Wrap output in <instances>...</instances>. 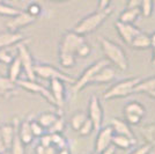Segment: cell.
<instances>
[{
    "label": "cell",
    "instance_id": "9f6ffc18",
    "mask_svg": "<svg viewBox=\"0 0 155 154\" xmlns=\"http://www.w3.org/2000/svg\"><path fill=\"white\" fill-rule=\"evenodd\" d=\"M0 2H4V0H0Z\"/></svg>",
    "mask_w": 155,
    "mask_h": 154
},
{
    "label": "cell",
    "instance_id": "816d5d0a",
    "mask_svg": "<svg viewBox=\"0 0 155 154\" xmlns=\"http://www.w3.org/2000/svg\"><path fill=\"white\" fill-rule=\"evenodd\" d=\"M153 49V57H152V64L155 66V48H152Z\"/></svg>",
    "mask_w": 155,
    "mask_h": 154
},
{
    "label": "cell",
    "instance_id": "7402d4cb",
    "mask_svg": "<svg viewBox=\"0 0 155 154\" xmlns=\"http://www.w3.org/2000/svg\"><path fill=\"white\" fill-rule=\"evenodd\" d=\"M21 71H22V64H21V60H20L19 56H16L15 58H13V60L11 62V64H8L7 77L9 78L13 82H16L19 80Z\"/></svg>",
    "mask_w": 155,
    "mask_h": 154
},
{
    "label": "cell",
    "instance_id": "74e56055",
    "mask_svg": "<svg viewBox=\"0 0 155 154\" xmlns=\"http://www.w3.org/2000/svg\"><path fill=\"white\" fill-rule=\"evenodd\" d=\"M91 45L86 42V43H84V44H82L80 48H79V49H78L77 56H78V57H81V58H86V57H88V56L91 55Z\"/></svg>",
    "mask_w": 155,
    "mask_h": 154
},
{
    "label": "cell",
    "instance_id": "83f0119b",
    "mask_svg": "<svg viewBox=\"0 0 155 154\" xmlns=\"http://www.w3.org/2000/svg\"><path fill=\"white\" fill-rule=\"evenodd\" d=\"M88 118V116L84 111H78L74 115L72 116L71 118V128L74 131H79V129L82 126V124L84 123V121Z\"/></svg>",
    "mask_w": 155,
    "mask_h": 154
},
{
    "label": "cell",
    "instance_id": "484cf974",
    "mask_svg": "<svg viewBox=\"0 0 155 154\" xmlns=\"http://www.w3.org/2000/svg\"><path fill=\"white\" fill-rule=\"evenodd\" d=\"M155 90V75L154 77L147 78V79H143L139 84L136 86L134 92L133 93H146L148 94L150 92H154Z\"/></svg>",
    "mask_w": 155,
    "mask_h": 154
},
{
    "label": "cell",
    "instance_id": "52a82bcc",
    "mask_svg": "<svg viewBox=\"0 0 155 154\" xmlns=\"http://www.w3.org/2000/svg\"><path fill=\"white\" fill-rule=\"evenodd\" d=\"M18 56H19L21 64H22V70L25 71L27 78L29 80H36V75H35V71H34V59L30 53L29 48L27 46L26 41L21 42L18 44Z\"/></svg>",
    "mask_w": 155,
    "mask_h": 154
},
{
    "label": "cell",
    "instance_id": "db71d44e",
    "mask_svg": "<svg viewBox=\"0 0 155 154\" xmlns=\"http://www.w3.org/2000/svg\"><path fill=\"white\" fill-rule=\"evenodd\" d=\"M0 96H5V97H7L8 95H7L5 92H2V90H0Z\"/></svg>",
    "mask_w": 155,
    "mask_h": 154
},
{
    "label": "cell",
    "instance_id": "4fadbf2b",
    "mask_svg": "<svg viewBox=\"0 0 155 154\" xmlns=\"http://www.w3.org/2000/svg\"><path fill=\"white\" fill-rule=\"evenodd\" d=\"M50 92H51L56 107L61 112L65 105V82L59 79H51L50 80Z\"/></svg>",
    "mask_w": 155,
    "mask_h": 154
},
{
    "label": "cell",
    "instance_id": "7dc6e473",
    "mask_svg": "<svg viewBox=\"0 0 155 154\" xmlns=\"http://www.w3.org/2000/svg\"><path fill=\"white\" fill-rule=\"evenodd\" d=\"M7 147L5 146V144H4V141L1 139V137H0V154H6L7 153Z\"/></svg>",
    "mask_w": 155,
    "mask_h": 154
},
{
    "label": "cell",
    "instance_id": "6f0895ef",
    "mask_svg": "<svg viewBox=\"0 0 155 154\" xmlns=\"http://www.w3.org/2000/svg\"><path fill=\"white\" fill-rule=\"evenodd\" d=\"M94 154H97V153H94Z\"/></svg>",
    "mask_w": 155,
    "mask_h": 154
},
{
    "label": "cell",
    "instance_id": "603a6c76",
    "mask_svg": "<svg viewBox=\"0 0 155 154\" xmlns=\"http://www.w3.org/2000/svg\"><path fill=\"white\" fill-rule=\"evenodd\" d=\"M137 139H131L129 137L123 135H114L112 137V145L115 147H118L120 149H129L133 145H136Z\"/></svg>",
    "mask_w": 155,
    "mask_h": 154
},
{
    "label": "cell",
    "instance_id": "836d02e7",
    "mask_svg": "<svg viewBox=\"0 0 155 154\" xmlns=\"http://www.w3.org/2000/svg\"><path fill=\"white\" fill-rule=\"evenodd\" d=\"M20 12V9L15 8L13 6H9V5H6L4 2H0V15L1 16H8V18H12L14 15Z\"/></svg>",
    "mask_w": 155,
    "mask_h": 154
},
{
    "label": "cell",
    "instance_id": "7c38bea8",
    "mask_svg": "<svg viewBox=\"0 0 155 154\" xmlns=\"http://www.w3.org/2000/svg\"><path fill=\"white\" fill-rule=\"evenodd\" d=\"M115 135L111 125L102 126L97 131L96 139H95V153L100 154L104 148L112 144V137Z\"/></svg>",
    "mask_w": 155,
    "mask_h": 154
},
{
    "label": "cell",
    "instance_id": "b9f144b4",
    "mask_svg": "<svg viewBox=\"0 0 155 154\" xmlns=\"http://www.w3.org/2000/svg\"><path fill=\"white\" fill-rule=\"evenodd\" d=\"M13 60V57L8 53V52L5 50V49H2V50H0V62L1 63H5V64H11V62Z\"/></svg>",
    "mask_w": 155,
    "mask_h": 154
},
{
    "label": "cell",
    "instance_id": "9a60e30c",
    "mask_svg": "<svg viewBox=\"0 0 155 154\" xmlns=\"http://www.w3.org/2000/svg\"><path fill=\"white\" fill-rule=\"evenodd\" d=\"M26 38L20 32H11L7 30L5 32L0 34V50L6 49L8 46H12L14 44H19L21 42H25Z\"/></svg>",
    "mask_w": 155,
    "mask_h": 154
},
{
    "label": "cell",
    "instance_id": "8992f818",
    "mask_svg": "<svg viewBox=\"0 0 155 154\" xmlns=\"http://www.w3.org/2000/svg\"><path fill=\"white\" fill-rule=\"evenodd\" d=\"M86 43L84 36L77 34L75 32H66L61 37L60 44H59V53H68L77 56L78 49L81 45Z\"/></svg>",
    "mask_w": 155,
    "mask_h": 154
},
{
    "label": "cell",
    "instance_id": "ee69618b",
    "mask_svg": "<svg viewBox=\"0 0 155 154\" xmlns=\"http://www.w3.org/2000/svg\"><path fill=\"white\" fill-rule=\"evenodd\" d=\"M112 0H98V9H104L107 7H110V2Z\"/></svg>",
    "mask_w": 155,
    "mask_h": 154
},
{
    "label": "cell",
    "instance_id": "7a4b0ae2",
    "mask_svg": "<svg viewBox=\"0 0 155 154\" xmlns=\"http://www.w3.org/2000/svg\"><path fill=\"white\" fill-rule=\"evenodd\" d=\"M111 13H112L111 7H107L104 9H97L96 12L89 14V15L84 16L82 20H80L73 28V32L80 34L82 36L91 34L95 32L97 28L102 26V23L109 18Z\"/></svg>",
    "mask_w": 155,
    "mask_h": 154
},
{
    "label": "cell",
    "instance_id": "f5cc1de1",
    "mask_svg": "<svg viewBox=\"0 0 155 154\" xmlns=\"http://www.w3.org/2000/svg\"><path fill=\"white\" fill-rule=\"evenodd\" d=\"M48 1H52V2H64V1H68V0H48Z\"/></svg>",
    "mask_w": 155,
    "mask_h": 154
},
{
    "label": "cell",
    "instance_id": "4dcf8cb0",
    "mask_svg": "<svg viewBox=\"0 0 155 154\" xmlns=\"http://www.w3.org/2000/svg\"><path fill=\"white\" fill-rule=\"evenodd\" d=\"M16 86V82H13L8 77H0V90L5 92L8 96L11 95V92L15 89Z\"/></svg>",
    "mask_w": 155,
    "mask_h": 154
},
{
    "label": "cell",
    "instance_id": "c3c4849f",
    "mask_svg": "<svg viewBox=\"0 0 155 154\" xmlns=\"http://www.w3.org/2000/svg\"><path fill=\"white\" fill-rule=\"evenodd\" d=\"M57 154H71V151L68 147H64V148H60L57 151Z\"/></svg>",
    "mask_w": 155,
    "mask_h": 154
},
{
    "label": "cell",
    "instance_id": "f546056e",
    "mask_svg": "<svg viewBox=\"0 0 155 154\" xmlns=\"http://www.w3.org/2000/svg\"><path fill=\"white\" fill-rule=\"evenodd\" d=\"M59 62L65 69H72L77 63V56L68 53H59Z\"/></svg>",
    "mask_w": 155,
    "mask_h": 154
},
{
    "label": "cell",
    "instance_id": "3957f363",
    "mask_svg": "<svg viewBox=\"0 0 155 154\" xmlns=\"http://www.w3.org/2000/svg\"><path fill=\"white\" fill-rule=\"evenodd\" d=\"M141 81V78L134 77L124 79L118 81L114 86H111L107 92H104L103 97L105 100H114V99H119V97H126L133 94L136 86Z\"/></svg>",
    "mask_w": 155,
    "mask_h": 154
},
{
    "label": "cell",
    "instance_id": "5b68a950",
    "mask_svg": "<svg viewBox=\"0 0 155 154\" xmlns=\"http://www.w3.org/2000/svg\"><path fill=\"white\" fill-rule=\"evenodd\" d=\"M34 71H35V75L36 78L38 77L41 79H48V80H51V79H59L61 81H64L66 84H71L73 85L77 79H74L73 77L66 74L64 72H61L60 70H58L57 67L52 66V65L48 64H35L34 66Z\"/></svg>",
    "mask_w": 155,
    "mask_h": 154
},
{
    "label": "cell",
    "instance_id": "d6a6232c",
    "mask_svg": "<svg viewBox=\"0 0 155 154\" xmlns=\"http://www.w3.org/2000/svg\"><path fill=\"white\" fill-rule=\"evenodd\" d=\"M50 135H51L52 145L57 149L67 147V141H66L65 137L61 133H50Z\"/></svg>",
    "mask_w": 155,
    "mask_h": 154
},
{
    "label": "cell",
    "instance_id": "f907efd6",
    "mask_svg": "<svg viewBox=\"0 0 155 154\" xmlns=\"http://www.w3.org/2000/svg\"><path fill=\"white\" fill-rule=\"evenodd\" d=\"M149 39H150V48H155V32L149 34Z\"/></svg>",
    "mask_w": 155,
    "mask_h": 154
},
{
    "label": "cell",
    "instance_id": "4316f807",
    "mask_svg": "<svg viewBox=\"0 0 155 154\" xmlns=\"http://www.w3.org/2000/svg\"><path fill=\"white\" fill-rule=\"evenodd\" d=\"M58 116H59L58 114H54V112H43V114H41L37 117L36 121L45 130H48L54 123V121L58 118Z\"/></svg>",
    "mask_w": 155,
    "mask_h": 154
},
{
    "label": "cell",
    "instance_id": "ac0fdd59",
    "mask_svg": "<svg viewBox=\"0 0 155 154\" xmlns=\"http://www.w3.org/2000/svg\"><path fill=\"white\" fill-rule=\"evenodd\" d=\"M18 131H19L20 139L22 140L25 145H30L35 139V137L31 132V129H30L29 121H23L22 123H20Z\"/></svg>",
    "mask_w": 155,
    "mask_h": 154
},
{
    "label": "cell",
    "instance_id": "2e32d148",
    "mask_svg": "<svg viewBox=\"0 0 155 154\" xmlns=\"http://www.w3.org/2000/svg\"><path fill=\"white\" fill-rule=\"evenodd\" d=\"M110 125L116 135H123L131 138V139H136V136L133 133L130 124L126 121H123L120 118H112L110 122Z\"/></svg>",
    "mask_w": 155,
    "mask_h": 154
},
{
    "label": "cell",
    "instance_id": "5bb4252c",
    "mask_svg": "<svg viewBox=\"0 0 155 154\" xmlns=\"http://www.w3.org/2000/svg\"><path fill=\"white\" fill-rule=\"evenodd\" d=\"M116 67H114V66H111V64H109L104 66L103 69H101L94 75V78L91 79V84H108V82H111L116 78Z\"/></svg>",
    "mask_w": 155,
    "mask_h": 154
},
{
    "label": "cell",
    "instance_id": "e0dca14e",
    "mask_svg": "<svg viewBox=\"0 0 155 154\" xmlns=\"http://www.w3.org/2000/svg\"><path fill=\"white\" fill-rule=\"evenodd\" d=\"M14 135H15V124H5V125H0V137L4 141L5 146L9 151V148L12 146V141H13Z\"/></svg>",
    "mask_w": 155,
    "mask_h": 154
},
{
    "label": "cell",
    "instance_id": "e575fe53",
    "mask_svg": "<svg viewBox=\"0 0 155 154\" xmlns=\"http://www.w3.org/2000/svg\"><path fill=\"white\" fill-rule=\"evenodd\" d=\"M95 131L94 130V125H93V122H91L89 118H87L84 123L82 124V126L79 129V135L81 137H88L89 135H91V132Z\"/></svg>",
    "mask_w": 155,
    "mask_h": 154
},
{
    "label": "cell",
    "instance_id": "6da1fadb",
    "mask_svg": "<svg viewBox=\"0 0 155 154\" xmlns=\"http://www.w3.org/2000/svg\"><path fill=\"white\" fill-rule=\"evenodd\" d=\"M97 39L101 44L105 59L109 60L110 64L114 65L119 71H126L129 69V58H127L125 50L120 45L109 38L102 37V36H98Z\"/></svg>",
    "mask_w": 155,
    "mask_h": 154
},
{
    "label": "cell",
    "instance_id": "d4e9b609",
    "mask_svg": "<svg viewBox=\"0 0 155 154\" xmlns=\"http://www.w3.org/2000/svg\"><path fill=\"white\" fill-rule=\"evenodd\" d=\"M123 114H133V115H138L140 117H145L146 115V108L142 103L138 102V101H132L129 102L123 109Z\"/></svg>",
    "mask_w": 155,
    "mask_h": 154
},
{
    "label": "cell",
    "instance_id": "ba28073f",
    "mask_svg": "<svg viewBox=\"0 0 155 154\" xmlns=\"http://www.w3.org/2000/svg\"><path fill=\"white\" fill-rule=\"evenodd\" d=\"M103 116V108L100 102V99L97 97V95L93 94L89 99V103H88V118L93 122L95 131H98L102 128Z\"/></svg>",
    "mask_w": 155,
    "mask_h": 154
},
{
    "label": "cell",
    "instance_id": "f1b7e54d",
    "mask_svg": "<svg viewBox=\"0 0 155 154\" xmlns=\"http://www.w3.org/2000/svg\"><path fill=\"white\" fill-rule=\"evenodd\" d=\"M65 126H66L65 118L61 115H59L58 118L54 121V123L46 130V132H49V133H63V131L65 130Z\"/></svg>",
    "mask_w": 155,
    "mask_h": 154
},
{
    "label": "cell",
    "instance_id": "1f68e13d",
    "mask_svg": "<svg viewBox=\"0 0 155 154\" xmlns=\"http://www.w3.org/2000/svg\"><path fill=\"white\" fill-rule=\"evenodd\" d=\"M140 12L141 15L145 18H149L153 14V8H154V0H141L140 1Z\"/></svg>",
    "mask_w": 155,
    "mask_h": 154
},
{
    "label": "cell",
    "instance_id": "f35d334b",
    "mask_svg": "<svg viewBox=\"0 0 155 154\" xmlns=\"http://www.w3.org/2000/svg\"><path fill=\"white\" fill-rule=\"evenodd\" d=\"M126 122L129 123L130 125H139L140 122L142 121V117L138 115H133V114H125L124 115Z\"/></svg>",
    "mask_w": 155,
    "mask_h": 154
},
{
    "label": "cell",
    "instance_id": "8fae6325",
    "mask_svg": "<svg viewBox=\"0 0 155 154\" xmlns=\"http://www.w3.org/2000/svg\"><path fill=\"white\" fill-rule=\"evenodd\" d=\"M115 28H116L117 32H118L119 37L122 38V41L127 45L131 44L133 38L139 32H142L141 29L139 27H137L134 23H124L120 21H117L115 23Z\"/></svg>",
    "mask_w": 155,
    "mask_h": 154
},
{
    "label": "cell",
    "instance_id": "8d00e7d4",
    "mask_svg": "<svg viewBox=\"0 0 155 154\" xmlns=\"http://www.w3.org/2000/svg\"><path fill=\"white\" fill-rule=\"evenodd\" d=\"M27 12L30 14V15H32L34 18L37 19L39 15H41V13H42V7H41V5L37 4V2H32V4H30V5L28 6Z\"/></svg>",
    "mask_w": 155,
    "mask_h": 154
},
{
    "label": "cell",
    "instance_id": "9c48e42d",
    "mask_svg": "<svg viewBox=\"0 0 155 154\" xmlns=\"http://www.w3.org/2000/svg\"><path fill=\"white\" fill-rule=\"evenodd\" d=\"M16 85H18L19 87H21L22 89L29 92V93L41 94L50 104L56 107V103H54V100H53V96H52L50 89H48L46 87L38 84L36 80H29V79H27V80H18V81H16Z\"/></svg>",
    "mask_w": 155,
    "mask_h": 154
},
{
    "label": "cell",
    "instance_id": "cb8c5ba5",
    "mask_svg": "<svg viewBox=\"0 0 155 154\" xmlns=\"http://www.w3.org/2000/svg\"><path fill=\"white\" fill-rule=\"evenodd\" d=\"M140 133L143 137V139L146 141V144L150 145L152 147L155 146V123H149L145 124L143 126L139 129Z\"/></svg>",
    "mask_w": 155,
    "mask_h": 154
},
{
    "label": "cell",
    "instance_id": "bcb514c9",
    "mask_svg": "<svg viewBox=\"0 0 155 154\" xmlns=\"http://www.w3.org/2000/svg\"><path fill=\"white\" fill-rule=\"evenodd\" d=\"M57 148L54 147L53 145H51V146H49V147H45V152H44V154H57Z\"/></svg>",
    "mask_w": 155,
    "mask_h": 154
},
{
    "label": "cell",
    "instance_id": "44dd1931",
    "mask_svg": "<svg viewBox=\"0 0 155 154\" xmlns=\"http://www.w3.org/2000/svg\"><path fill=\"white\" fill-rule=\"evenodd\" d=\"M131 46L133 49H137V50H146L150 48V39H149V34L147 32H139L136 37L133 38L132 43H131Z\"/></svg>",
    "mask_w": 155,
    "mask_h": 154
},
{
    "label": "cell",
    "instance_id": "f6af8a7d",
    "mask_svg": "<svg viewBox=\"0 0 155 154\" xmlns=\"http://www.w3.org/2000/svg\"><path fill=\"white\" fill-rule=\"evenodd\" d=\"M140 1H141V0H129V1H127V7H129V8L139 7L140 6Z\"/></svg>",
    "mask_w": 155,
    "mask_h": 154
},
{
    "label": "cell",
    "instance_id": "30bf717a",
    "mask_svg": "<svg viewBox=\"0 0 155 154\" xmlns=\"http://www.w3.org/2000/svg\"><path fill=\"white\" fill-rule=\"evenodd\" d=\"M36 20H37L36 18L30 15L27 11H20L16 15L9 18V21L6 23V27L11 32H19L20 29L32 25Z\"/></svg>",
    "mask_w": 155,
    "mask_h": 154
},
{
    "label": "cell",
    "instance_id": "d590c367",
    "mask_svg": "<svg viewBox=\"0 0 155 154\" xmlns=\"http://www.w3.org/2000/svg\"><path fill=\"white\" fill-rule=\"evenodd\" d=\"M30 123V129H31V132L35 138H39L42 135H44L46 132V130L37 121H29Z\"/></svg>",
    "mask_w": 155,
    "mask_h": 154
},
{
    "label": "cell",
    "instance_id": "ffe728a7",
    "mask_svg": "<svg viewBox=\"0 0 155 154\" xmlns=\"http://www.w3.org/2000/svg\"><path fill=\"white\" fill-rule=\"evenodd\" d=\"M140 15H141V12L139 7H133V8L127 7L125 11L120 13L118 21L124 22V23H134Z\"/></svg>",
    "mask_w": 155,
    "mask_h": 154
},
{
    "label": "cell",
    "instance_id": "d6986e66",
    "mask_svg": "<svg viewBox=\"0 0 155 154\" xmlns=\"http://www.w3.org/2000/svg\"><path fill=\"white\" fill-rule=\"evenodd\" d=\"M14 124H15V135H14L13 141H12V146H11V154H25V144L22 142V140L20 139L19 136V119L18 118H14L13 119Z\"/></svg>",
    "mask_w": 155,
    "mask_h": 154
},
{
    "label": "cell",
    "instance_id": "277c9868",
    "mask_svg": "<svg viewBox=\"0 0 155 154\" xmlns=\"http://www.w3.org/2000/svg\"><path fill=\"white\" fill-rule=\"evenodd\" d=\"M109 60L108 59H100L95 62L94 64H91V66H88L86 70L84 71V73L81 74V77L75 80V82L73 84L72 87V92L73 94H78L79 92L84 89V87H87L88 85H91V79L94 78V75L96 74L101 69H103L104 66L109 65Z\"/></svg>",
    "mask_w": 155,
    "mask_h": 154
},
{
    "label": "cell",
    "instance_id": "680465c9",
    "mask_svg": "<svg viewBox=\"0 0 155 154\" xmlns=\"http://www.w3.org/2000/svg\"><path fill=\"white\" fill-rule=\"evenodd\" d=\"M0 125H1V123H0Z\"/></svg>",
    "mask_w": 155,
    "mask_h": 154
},
{
    "label": "cell",
    "instance_id": "ab89813d",
    "mask_svg": "<svg viewBox=\"0 0 155 154\" xmlns=\"http://www.w3.org/2000/svg\"><path fill=\"white\" fill-rule=\"evenodd\" d=\"M39 145H42L43 147H49V146L52 145L51 135L49 132H45L44 135H42L39 137Z\"/></svg>",
    "mask_w": 155,
    "mask_h": 154
},
{
    "label": "cell",
    "instance_id": "681fc988",
    "mask_svg": "<svg viewBox=\"0 0 155 154\" xmlns=\"http://www.w3.org/2000/svg\"><path fill=\"white\" fill-rule=\"evenodd\" d=\"M35 152H36V154H44V152H45V147H43L42 145H38L37 147L35 148Z\"/></svg>",
    "mask_w": 155,
    "mask_h": 154
},
{
    "label": "cell",
    "instance_id": "11a10c76",
    "mask_svg": "<svg viewBox=\"0 0 155 154\" xmlns=\"http://www.w3.org/2000/svg\"><path fill=\"white\" fill-rule=\"evenodd\" d=\"M148 95L150 97H153V99H155V90L154 92H150V93H148Z\"/></svg>",
    "mask_w": 155,
    "mask_h": 154
},
{
    "label": "cell",
    "instance_id": "60d3db41",
    "mask_svg": "<svg viewBox=\"0 0 155 154\" xmlns=\"http://www.w3.org/2000/svg\"><path fill=\"white\" fill-rule=\"evenodd\" d=\"M152 146L148 145V144H145V145H142L140 147L136 148L134 151H132L130 154H149L150 153V151H152Z\"/></svg>",
    "mask_w": 155,
    "mask_h": 154
},
{
    "label": "cell",
    "instance_id": "7bdbcfd3",
    "mask_svg": "<svg viewBox=\"0 0 155 154\" xmlns=\"http://www.w3.org/2000/svg\"><path fill=\"white\" fill-rule=\"evenodd\" d=\"M115 153H116V147L111 144V145H109L107 148H104L100 154H115Z\"/></svg>",
    "mask_w": 155,
    "mask_h": 154
}]
</instances>
